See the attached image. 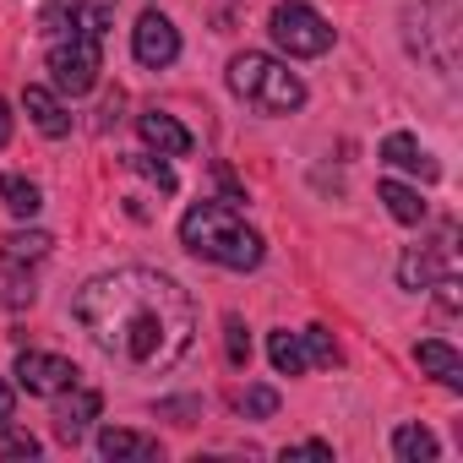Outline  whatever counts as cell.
Wrapping results in <instances>:
<instances>
[{"label":"cell","mask_w":463,"mask_h":463,"mask_svg":"<svg viewBox=\"0 0 463 463\" xmlns=\"http://www.w3.org/2000/svg\"><path fill=\"white\" fill-rule=\"evenodd\" d=\"M0 202H6V213H17V218H33V213L44 207L39 185L23 180V175H0Z\"/></svg>","instance_id":"obj_18"},{"label":"cell","mask_w":463,"mask_h":463,"mask_svg":"<svg viewBox=\"0 0 463 463\" xmlns=\"http://www.w3.org/2000/svg\"><path fill=\"white\" fill-rule=\"evenodd\" d=\"M382 158H387L392 169H409V175H420L425 185H430V180H441V164H436V158H430V153H425V147H420L409 131H392V137H382Z\"/></svg>","instance_id":"obj_12"},{"label":"cell","mask_w":463,"mask_h":463,"mask_svg":"<svg viewBox=\"0 0 463 463\" xmlns=\"http://www.w3.org/2000/svg\"><path fill=\"white\" fill-rule=\"evenodd\" d=\"M414 360H420V371H430L441 387L463 392V354H458L447 338H425V344H414Z\"/></svg>","instance_id":"obj_14"},{"label":"cell","mask_w":463,"mask_h":463,"mask_svg":"<svg viewBox=\"0 0 463 463\" xmlns=\"http://www.w3.org/2000/svg\"><path fill=\"white\" fill-rule=\"evenodd\" d=\"M126 164H131V169H137V175H147V180H153V185H158V191H164V196H169V191H175V169H169V164H158V158H153V153H131V158H126Z\"/></svg>","instance_id":"obj_25"},{"label":"cell","mask_w":463,"mask_h":463,"mask_svg":"<svg viewBox=\"0 0 463 463\" xmlns=\"http://www.w3.org/2000/svg\"><path fill=\"white\" fill-rule=\"evenodd\" d=\"M241 414H246V420L279 414V392H273V387H246V392H241Z\"/></svg>","instance_id":"obj_26"},{"label":"cell","mask_w":463,"mask_h":463,"mask_svg":"<svg viewBox=\"0 0 463 463\" xmlns=\"http://www.w3.org/2000/svg\"><path fill=\"white\" fill-rule=\"evenodd\" d=\"M409 50L436 71L458 66V6L452 0H420L409 6Z\"/></svg>","instance_id":"obj_5"},{"label":"cell","mask_w":463,"mask_h":463,"mask_svg":"<svg viewBox=\"0 0 463 463\" xmlns=\"http://www.w3.org/2000/svg\"><path fill=\"white\" fill-rule=\"evenodd\" d=\"M268 360H273L279 376H306V371H311L300 333H268Z\"/></svg>","instance_id":"obj_16"},{"label":"cell","mask_w":463,"mask_h":463,"mask_svg":"<svg viewBox=\"0 0 463 463\" xmlns=\"http://www.w3.org/2000/svg\"><path fill=\"white\" fill-rule=\"evenodd\" d=\"M115 6H120V0H88V6H77V28L104 44V33H109V23H115Z\"/></svg>","instance_id":"obj_21"},{"label":"cell","mask_w":463,"mask_h":463,"mask_svg":"<svg viewBox=\"0 0 463 463\" xmlns=\"http://www.w3.org/2000/svg\"><path fill=\"white\" fill-rule=\"evenodd\" d=\"M99 71H104V61H99V39H88L82 28L66 33V39H50V77H55L61 93H71V99L93 93Z\"/></svg>","instance_id":"obj_6"},{"label":"cell","mask_w":463,"mask_h":463,"mask_svg":"<svg viewBox=\"0 0 463 463\" xmlns=\"http://www.w3.org/2000/svg\"><path fill=\"white\" fill-rule=\"evenodd\" d=\"M452 273V229H441V241L436 246H409L403 251V262H398V284L403 289H430L436 279H447Z\"/></svg>","instance_id":"obj_9"},{"label":"cell","mask_w":463,"mask_h":463,"mask_svg":"<svg viewBox=\"0 0 463 463\" xmlns=\"http://www.w3.org/2000/svg\"><path fill=\"white\" fill-rule=\"evenodd\" d=\"M392 452H398L403 463H430V458H436V436H430L425 425H398V430H392Z\"/></svg>","instance_id":"obj_19"},{"label":"cell","mask_w":463,"mask_h":463,"mask_svg":"<svg viewBox=\"0 0 463 463\" xmlns=\"http://www.w3.org/2000/svg\"><path fill=\"white\" fill-rule=\"evenodd\" d=\"M284 458H317V463H333V447H327V441H300V447H284Z\"/></svg>","instance_id":"obj_28"},{"label":"cell","mask_w":463,"mask_h":463,"mask_svg":"<svg viewBox=\"0 0 463 463\" xmlns=\"http://www.w3.org/2000/svg\"><path fill=\"white\" fill-rule=\"evenodd\" d=\"M12 414H17V392L6 387V376H0V425H12Z\"/></svg>","instance_id":"obj_29"},{"label":"cell","mask_w":463,"mask_h":463,"mask_svg":"<svg viewBox=\"0 0 463 463\" xmlns=\"http://www.w3.org/2000/svg\"><path fill=\"white\" fill-rule=\"evenodd\" d=\"M137 131H142V142L158 153V158H185L196 142H191V131L175 120V115H164V109H147V115H137Z\"/></svg>","instance_id":"obj_11"},{"label":"cell","mask_w":463,"mask_h":463,"mask_svg":"<svg viewBox=\"0 0 463 463\" xmlns=\"http://www.w3.org/2000/svg\"><path fill=\"white\" fill-rule=\"evenodd\" d=\"M180 246H185L191 257H202V262L229 268V273H251V268H262V257H268V241H262L229 202H196V207L180 218Z\"/></svg>","instance_id":"obj_2"},{"label":"cell","mask_w":463,"mask_h":463,"mask_svg":"<svg viewBox=\"0 0 463 463\" xmlns=\"http://www.w3.org/2000/svg\"><path fill=\"white\" fill-rule=\"evenodd\" d=\"M6 430V441H0V452L6 458H39L44 447H39V436H28V430H12V425H0Z\"/></svg>","instance_id":"obj_27"},{"label":"cell","mask_w":463,"mask_h":463,"mask_svg":"<svg viewBox=\"0 0 463 463\" xmlns=\"http://www.w3.org/2000/svg\"><path fill=\"white\" fill-rule=\"evenodd\" d=\"M131 55H137L147 71L175 66V61H180V28H175L169 17H158V12H142L137 28H131Z\"/></svg>","instance_id":"obj_7"},{"label":"cell","mask_w":463,"mask_h":463,"mask_svg":"<svg viewBox=\"0 0 463 463\" xmlns=\"http://www.w3.org/2000/svg\"><path fill=\"white\" fill-rule=\"evenodd\" d=\"M23 109H28V120H33L44 137H55V142L71 131V115H66V104H61L50 88H28V93H23Z\"/></svg>","instance_id":"obj_15"},{"label":"cell","mask_w":463,"mask_h":463,"mask_svg":"<svg viewBox=\"0 0 463 463\" xmlns=\"http://www.w3.org/2000/svg\"><path fill=\"white\" fill-rule=\"evenodd\" d=\"M99 452L115 458V463H153V458H164V447H158L153 436L120 430V425H104V430H99Z\"/></svg>","instance_id":"obj_13"},{"label":"cell","mask_w":463,"mask_h":463,"mask_svg":"<svg viewBox=\"0 0 463 463\" xmlns=\"http://www.w3.org/2000/svg\"><path fill=\"white\" fill-rule=\"evenodd\" d=\"M12 142V109H6V99H0V147Z\"/></svg>","instance_id":"obj_30"},{"label":"cell","mask_w":463,"mask_h":463,"mask_svg":"<svg viewBox=\"0 0 463 463\" xmlns=\"http://www.w3.org/2000/svg\"><path fill=\"white\" fill-rule=\"evenodd\" d=\"M223 354H229V365H235V371L251 365V333H246L241 317H223Z\"/></svg>","instance_id":"obj_22"},{"label":"cell","mask_w":463,"mask_h":463,"mask_svg":"<svg viewBox=\"0 0 463 463\" xmlns=\"http://www.w3.org/2000/svg\"><path fill=\"white\" fill-rule=\"evenodd\" d=\"M61 403H55V436L66 441V447H77L88 430H93V420H99V409H104V398L93 392V387H82V382H71V387H61L55 392Z\"/></svg>","instance_id":"obj_10"},{"label":"cell","mask_w":463,"mask_h":463,"mask_svg":"<svg viewBox=\"0 0 463 463\" xmlns=\"http://www.w3.org/2000/svg\"><path fill=\"white\" fill-rule=\"evenodd\" d=\"M50 235H44V229H28V235H6V262H39V257H50Z\"/></svg>","instance_id":"obj_20"},{"label":"cell","mask_w":463,"mask_h":463,"mask_svg":"<svg viewBox=\"0 0 463 463\" xmlns=\"http://www.w3.org/2000/svg\"><path fill=\"white\" fill-rule=\"evenodd\" d=\"M71 317L104 354H115L131 371H169L185 360L196 338L191 295L153 268H115L88 279L71 300Z\"/></svg>","instance_id":"obj_1"},{"label":"cell","mask_w":463,"mask_h":463,"mask_svg":"<svg viewBox=\"0 0 463 463\" xmlns=\"http://www.w3.org/2000/svg\"><path fill=\"white\" fill-rule=\"evenodd\" d=\"M39 28H44L50 39H66V33H77V0H50V6H44V17H39Z\"/></svg>","instance_id":"obj_23"},{"label":"cell","mask_w":463,"mask_h":463,"mask_svg":"<svg viewBox=\"0 0 463 463\" xmlns=\"http://www.w3.org/2000/svg\"><path fill=\"white\" fill-rule=\"evenodd\" d=\"M300 344H306V360H311V365H338V360H344L327 327H306V333H300Z\"/></svg>","instance_id":"obj_24"},{"label":"cell","mask_w":463,"mask_h":463,"mask_svg":"<svg viewBox=\"0 0 463 463\" xmlns=\"http://www.w3.org/2000/svg\"><path fill=\"white\" fill-rule=\"evenodd\" d=\"M376 196L387 202V213H392L398 223H425V202H420V191H409V185H398V180H382Z\"/></svg>","instance_id":"obj_17"},{"label":"cell","mask_w":463,"mask_h":463,"mask_svg":"<svg viewBox=\"0 0 463 463\" xmlns=\"http://www.w3.org/2000/svg\"><path fill=\"white\" fill-rule=\"evenodd\" d=\"M17 382L28 387V392H39V398H55L61 387H71V382H82V371L66 360V354H44V349H23L17 354Z\"/></svg>","instance_id":"obj_8"},{"label":"cell","mask_w":463,"mask_h":463,"mask_svg":"<svg viewBox=\"0 0 463 463\" xmlns=\"http://www.w3.org/2000/svg\"><path fill=\"white\" fill-rule=\"evenodd\" d=\"M268 33L289 61H317L333 50V23L317 6H306V0H279L268 17Z\"/></svg>","instance_id":"obj_4"},{"label":"cell","mask_w":463,"mask_h":463,"mask_svg":"<svg viewBox=\"0 0 463 463\" xmlns=\"http://www.w3.org/2000/svg\"><path fill=\"white\" fill-rule=\"evenodd\" d=\"M229 88H235V99H246L257 115H295L306 104V82L284 61H273L262 50H246V55L229 61Z\"/></svg>","instance_id":"obj_3"}]
</instances>
